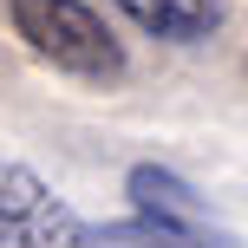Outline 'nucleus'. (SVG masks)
<instances>
[{"label":"nucleus","instance_id":"obj_1","mask_svg":"<svg viewBox=\"0 0 248 248\" xmlns=\"http://www.w3.org/2000/svg\"><path fill=\"white\" fill-rule=\"evenodd\" d=\"M7 20H13V33L26 39V52L46 59L52 72H65V78L118 85L124 65H131L124 59V39L85 0H7Z\"/></svg>","mask_w":248,"mask_h":248},{"label":"nucleus","instance_id":"obj_2","mask_svg":"<svg viewBox=\"0 0 248 248\" xmlns=\"http://www.w3.org/2000/svg\"><path fill=\"white\" fill-rule=\"evenodd\" d=\"M0 248H98V229L46 176L0 157Z\"/></svg>","mask_w":248,"mask_h":248},{"label":"nucleus","instance_id":"obj_3","mask_svg":"<svg viewBox=\"0 0 248 248\" xmlns=\"http://www.w3.org/2000/svg\"><path fill=\"white\" fill-rule=\"evenodd\" d=\"M124 196H131V216H137V242H150V248H235L209 222L202 196L163 163H137L124 176Z\"/></svg>","mask_w":248,"mask_h":248},{"label":"nucleus","instance_id":"obj_4","mask_svg":"<svg viewBox=\"0 0 248 248\" xmlns=\"http://www.w3.org/2000/svg\"><path fill=\"white\" fill-rule=\"evenodd\" d=\"M131 26H144L150 39H170V46H196L222 26V0H111Z\"/></svg>","mask_w":248,"mask_h":248}]
</instances>
